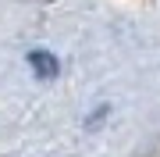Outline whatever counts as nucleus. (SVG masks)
<instances>
[{"mask_svg": "<svg viewBox=\"0 0 160 157\" xmlns=\"http://www.w3.org/2000/svg\"><path fill=\"white\" fill-rule=\"evenodd\" d=\"M29 64H32V71L39 79H53V75H57V61H53V54H46V50H32L29 54Z\"/></svg>", "mask_w": 160, "mask_h": 157, "instance_id": "nucleus-1", "label": "nucleus"}]
</instances>
